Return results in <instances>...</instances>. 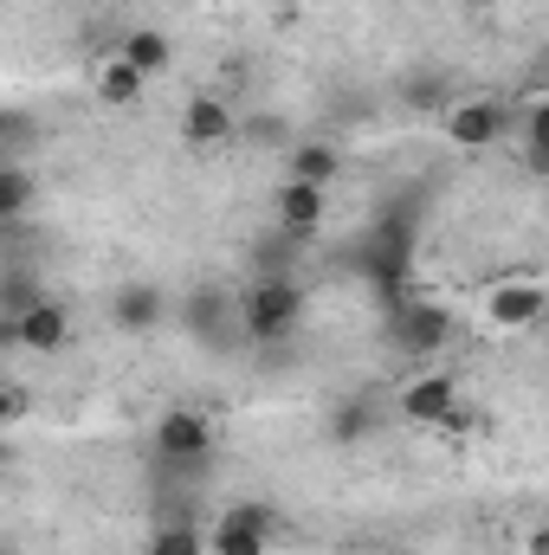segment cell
Returning <instances> with one entry per match:
<instances>
[{
	"label": "cell",
	"instance_id": "cell-10",
	"mask_svg": "<svg viewBox=\"0 0 549 555\" xmlns=\"http://www.w3.org/2000/svg\"><path fill=\"white\" fill-rule=\"evenodd\" d=\"M168 323V291L149 284V278H130L111 291V330L117 336H155Z\"/></svg>",
	"mask_w": 549,
	"mask_h": 555
},
{
	"label": "cell",
	"instance_id": "cell-16",
	"mask_svg": "<svg viewBox=\"0 0 549 555\" xmlns=\"http://www.w3.org/2000/svg\"><path fill=\"white\" fill-rule=\"evenodd\" d=\"M518 155H524V175L549 181V98H531L518 111Z\"/></svg>",
	"mask_w": 549,
	"mask_h": 555
},
{
	"label": "cell",
	"instance_id": "cell-8",
	"mask_svg": "<svg viewBox=\"0 0 549 555\" xmlns=\"http://www.w3.org/2000/svg\"><path fill=\"white\" fill-rule=\"evenodd\" d=\"M7 343L26 356H59V349H72V310L59 297H39L33 310L7 317Z\"/></svg>",
	"mask_w": 549,
	"mask_h": 555
},
{
	"label": "cell",
	"instance_id": "cell-21",
	"mask_svg": "<svg viewBox=\"0 0 549 555\" xmlns=\"http://www.w3.org/2000/svg\"><path fill=\"white\" fill-rule=\"evenodd\" d=\"M524 550H531V555H549V524H544V530H531V543H524Z\"/></svg>",
	"mask_w": 549,
	"mask_h": 555
},
{
	"label": "cell",
	"instance_id": "cell-14",
	"mask_svg": "<svg viewBox=\"0 0 549 555\" xmlns=\"http://www.w3.org/2000/svg\"><path fill=\"white\" fill-rule=\"evenodd\" d=\"M117 52H124V59H130V65H137L142 78H149V85H155V78H168V72H175V39H168V33H162V26H130V33H124V46H117Z\"/></svg>",
	"mask_w": 549,
	"mask_h": 555
},
{
	"label": "cell",
	"instance_id": "cell-11",
	"mask_svg": "<svg viewBox=\"0 0 549 555\" xmlns=\"http://www.w3.org/2000/svg\"><path fill=\"white\" fill-rule=\"evenodd\" d=\"M240 111L220 98V91H194L188 104H181V142L188 149H220V142H233L240 137Z\"/></svg>",
	"mask_w": 549,
	"mask_h": 555
},
{
	"label": "cell",
	"instance_id": "cell-20",
	"mask_svg": "<svg viewBox=\"0 0 549 555\" xmlns=\"http://www.w3.org/2000/svg\"><path fill=\"white\" fill-rule=\"evenodd\" d=\"M0 420H7V426H20V420H26V395H20V388H7V408H0Z\"/></svg>",
	"mask_w": 549,
	"mask_h": 555
},
{
	"label": "cell",
	"instance_id": "cell-15",
	"mask_svg": "<svg viewBox=\"0 0 549 555\" xmlns=\"http://www.w3.org/2000/svg\"><path fill=\"white\" fill-rule=\"evenodd\" d=\"M91 91H98V104H111V111H130L142 91H149V78H142L124 52H111V59H98V78H91Z\"/></svg>",
	"mask_w": 549,
	"mask_h": 555
},
{
	"label": "cell",
	"instance_id": "cell-22",
	"mask_svg": "<svg viewBox=\"0 0 549 555\" xmlns=\"http://www.w3.org/2000/svg\"><path fill=\"white\" fill-rule=\"evenodd\" d=\"M459 7H465V13H491L498 0H459Z\"/></svg>",
	"mask_w": 549,
	"mask_h": 555
},
{
	"label": "cell",
	"instance_id": "cell-1",
	"mask_svg": "<svg viewBox=\"0 0 549 555\" xmlns=\"http://www.w3.org/2000/svg\"><path fill=\"white\" fill-rule=\"evenodd\" d=\"M304 323V284L297 278H246L240 284V330L253 349L291 343Z\"/></svg>",
	"mask_w": 549,
	"mask_h": 555
},
{
	"label": "cell",
	"instance_id": "cell-12",
	"mask_svg": "<svg viewBox=\"0 0 549 555\" xmlns=\"http://www.w3.org/2000/svg\"><path fill=\"white\" fill-rule=\"evenodd\" d=\"M452 343V310H439V304H426V297H408L401 310H395V349L401 356H433V349H446Z\"/></svg>",
	"mask_w": 549,
	"mask_h": 555
},
{
	"label": "cell",
	"instance_id": "cell-7",
	"mask_svg": "<svg viewBox=\"0 0 549 555\" xmlns=\"http://www.w3.org/2000/svg\"><path fill=\"white\" fill-rule=\"evenodd\" d=\"M181 323L207 349H240L246 343V330H240V291H194L188 310H181Z\"/></svg>",
	"mask_w": 549,
	"mask_h": 555
},
{
	"label": "cell",
	"instance_id": "cell-5",
	"mask_svg": "<svg viewBox=\"0 0 549 555\" xmlns=\"http://www.w3.org/2000/svg\"><path fill=\"white\" fill-rule=\"evenodd\" d=\"M439 130L452 149L478 155V149H498L505 137H518V111L505 98H452V111L439 117Z\"/></svg>",
	"mask_w": 549,
	"mask_h": 555
},
{
	"label": "cell",
	"instance_id": "cell-6",
	"mask_svg": "<svg viewBox=\"0 0 549 555\" xmlns=\"http://www.w3.org/2000/svg\"><path fill=\"white\" fill-rule=\"evenodd\" d=\"M459 408L465 401H459V375L452 369H426V375L401 382V395H395V414L408 420V426H446Z\"/></svg>",
	"mask_w": 549,
	"mask_h": 555
},
{
	"label": "cell",
	"instance_id": "cell-2",
	"mask_svg": "<svg viewBox=\"0 0 549 555\" xmlns=\"http://www.w3.org/2000/svg\"><path fill=\"white\" fill-rule=\"evenodd\" d=\"M149 446H155V465H168V472H207L220 452V426L201 408H168L149 426Z\"/></svg>",
	"mask_w": 549,
	"mask_h": 555
},
{
	"label": "cell",
	"instance_id": "cell-17",
	"mask_svg": "<svg viewBox=\"0 0 549 555\" xmlns=\"http://www.w3.org/2000/svg\"><path fill=\"white\" fill-rule=\"evenodd\" d=\"M137 555H207V524H194V517H162V524L142 537Z\"/></svg>",
	"mask_w": 549,
	"mask_h": 555
},
{
	"label": "cell",
	"instance_id": "cell-23",
	"mask_svg": "<svg viewBox=\"0 0 549 555\" xmlns=\"http://www.w3.org/2000/svg\"><path fill=\"white\" fill-rule=\"evenodd\" d=\"M20 7H39V0H20Z\"/></svg>",
	"mask_w": 549,
	"mask_h": 555
},
{
	"label": "cell",
	"instance_id": "cell-3",
	"mask_svg": "<svg viewBox=\"0 0 549 555\" xmlns=\"http://www.w3.org/2000/svg\"><path fill=\"white\" fill-rule=\"evenodd\" d=\"M478 323H485L491 336H524V330L549 323V284L537 272L491 278V284H485V297H478Z\"/></svg>",
	"mask_w": 549,
	"mask_h": 555
},
{
	"label": "cell",
	"instance_id": "cell-9",
	"mask_svg": "<svg viewBox=\"0 0 549 555\" xmlns=\"http://www.w3.org/2000/svg\"><path fill=\"white\" fill-rule=\"evenodd\" d=\"M323 220H330V188L278 181V194H272V227L278 233H291L297 246H310V240L323 233Z\"/></svg>",
	"mask_w": 549,
	"mask_h": 555
},
{
	"label": "cell",
	"instance_id": "cell-4",
	"mask_svg": "<svg viewBox=\"0 0 549 555\" xmlns=\"http://www.w3.org/2000/svg\"><path fill=\"white\" fill-rule=\"evenodd\" d=\"M278 511L259 504V498H240L227 511H214L207 524V555H272L278 550Z\"/></svg>",
	"mask_w": 549,
	"mask_h": 555
},
{
	"label": "cell",
	"instance_id": "cell-19",
	"mask_svg": "<svg viewBox=\"0 0 549 555\" xmlns=\"http://www.w3.org/2000/svg\"><path fill=\"white\" fill-rule=\"evenodd\" d=\"M240 137H253V142H278L284 130H278V117H246V124H240Z\"/></svg>",
	"mask_w": 549,
	"mask_h": 555
},
{
	"label": "cell",
	"instance_id": "cell-13",
	"mask_svg": "<svg viewBox=\"0 0 549 555\" xmlns=\"http://www.w3.org/2000/svg\"><path fill=\"white\" fill-rule=\"evenodd\" d=\"M343 175V149L330 137H297L284 155V181H310V188H330Z\"/></svg>",
	"mask_w": 549,
	"mask_h": 555
},
{
	"label": "cell",
	"instance_id": "cell-18",
	"mask_svg": "<svg viewBox=\"0 0 549 555\" xmlns=\"http://www.w3.org/2000/svg\"><path fill=\"white\" fill-rule=\"evenodd\" d=\"M26 201H33V181H26V168H7V181H0V220H7V227H20Z\"/></svg>",
	"mask_w": 549,
	"mask_h": 555
}]
</instances>
